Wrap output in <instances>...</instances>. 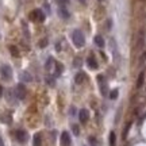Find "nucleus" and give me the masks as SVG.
<instances>
[{"mask_svg":"<svg viewBox=\"0 0 146 146\" xmlns=\"http://www.w3.org/2000/svg\"><path fill=\"white\" fill-rule=\"evenodd\" d=\"M87 64H88L89 69H98V66H99V64H98V61H96V58H95L92 54L87 58Z\"/></svg>","mask_w":146,"mask_h":146,"instance_id":"obj_9","label":"nucleus"},{"mask_svg":"<svg viewBox=\"0 0 146 146\" xmlns=\"http://www.w3.org/2000/svg\"><path fill=\"white\" fill-rule=\"evenodd\" d=\"M88 141H89V145L91 146H100V143L98 142V139H96L95 137H89Z\"/></svg>","mask_w":146,"mask_h":146,"instance_id":"obj_19","label":"nucleus"},{"mask_svg":"<svg viewBox=\"0 0 146 146\" xmlns=\"http://www.w3.org/2000/svg\"><path fill=\"white\" fill-rule=\"evenodd\" d=\"M111 25H112V23H111V19H108V21H107V29H108V30H111Z\"/></svg>","mask_w":146,"mask_h":146,"instance_id":"obj_27","label":"nucleus"},{"mask_svg":"<svg viewBox=\"0 0 146 146\" xmlns=\"http://www.w3.org/2000/svg\"><path fill=\"white\" fill-rule=\"evenodd\" d=\"M78 119H80V122L81 123H87L89 120V112H88V110H80V112H78Z\"/></svg>","mask_w":146,"mask_h":146,"instance_id":"obj_7","label":"nucleus"},{"mask_svg":"<svg viewBox=\"0 0 146 146\" xmlns=\"http://www.w3.org/2000/svg\"><path fill=\"white\" fill-rule=\"evenodd\" d=\"M15 96L19 100H23L26 98V87L23 84H18L15 88Z\"/></svg>","mask_w":146,"mask_h":146,"instance_id":"obj_3","label":"nucleus"},{"mask_svg":"<svg viewBox=\"0 0 146 146\" xmlns=\"http://www.w3.org/2000/svg\"><path fill=\"white\" fill-rule=\"evenodd\" d=\"M84 80H85V73L84 72H78L77 74H76V77H74L76 84H83Z\"/></svg>","mask_w":146,"mask_h":146,"instance_id":"obj_11","label":"nucleus"},{"mask_svg":"<svg viewBox=\"0 0 146 146\" xmlns=\"http://www.w3.org/2000/svg\"><path fill=\"white\" fill-rule=\"evenodd\" d=\"M118 94H119V91H118V89H114V91H111V92H110V99L115 100L116 98H118Z\"/></svg>","mask_w":146,"mask_h":146,"instance_id":"obj_20","label":"nucleus"},{"mask_svg":"<svg viewBox=\"0 0 146 146\" xmlns=\"http://www.w3.org/2000/svg\"><path fill=\"white\" fill-rule=\"evenodd\" d=\"M72 141H70V135H69L66 131H64L61 134V146H70Z\"/></svg>","mask_w":146,"mask_h":146,"instance_id":"obj_8","label":"nucleus"},{"mask_svg":"<svg viewBox=\"0 0 146 146\" xmlns=\"http://www.w3.org/2000/svg\"><path fill=\"white\" fill-rule=\"evenodd\" d=\"M116 145V135H115L114 131L110 133V146H115Z\"/></svg>","mask_w":146,"mask_h":146,"instance_id":"obj_15","label":"nucleus"},{"mask_svg":"<svg viewBox=\"0 0 146 146\" xmlns=\"http://www.w3.org/2000/svg\"><path fill=\"white\" fill-rule=\"evenodd\" d=\"M45 46H47V39H42L39 42V47H45Z\"/></svg>","mask_w":146,"mask_h":146,"instance_id":"obj_24","label":"nucleus"},{"mask_svg":"<svg viewBox=\"0 0 146 146\" xmlns=\"http://www.w3.org/2000/svg\"><path fill=\"white\" fill-rule=\"evenodd\" d=\"M57 1H58V4H60V5H65L69 0H57Z\"/></svg>","mask_w":146,"mask_h":146,"instance_id":"obj_26","label":"nucleus"},{"mask_svg":"<svg viewBox=\"0 0 146 146\" xmlns=\"http://www.w3.org/2000/svg\"><path fill=\"white\" fill-rule=\"evenodd\" d=\"M142 1H146V0H142Z\"/></svg>","mask_w":146,"mask_h":146,"instance_id":"obj_34","label":"nucleus"},{"mask_svg":"<svg viewBox=\"0 0 146 146\" xmlns=\"http://www.w3.org/2000/svg\"><path fill=\"white\" fill-rule=\"evenodd\" d=\"M1 95H3V87L0 85V98H1Z\"/></svg>","mask_w":146,"mask_h":146,"instance_id":"obj_31","label":"nucleus"},{"mask_svg":"<svg viewBox=\"0 0 146 146\" xmlns=\"http://www.w3.org/2000/svg\"><path fill=\"white\" fill-rule=\"evenodd\" d=\"M0 72H1V78H3V80H5V81L11 80V77H12V69H11L10 65L4 64V65L1 66V69H0Z\"/></svg>","mask_w":146,"mask_h":146,"instance_id":"obj_2","label":"nucleus"},{"mask_svg":"<svg viewBox=\"0 0 146 146\" xmlns=\"http://www.w3.org/2000/svg\"><path fill=\"white\" fill-rule=\"evenodd\" d=\"M0 146H4V142H3V138L0 135Z\"/></svg>","mask_w":146,"mask_h":146,"instance_id":"obj_30","label":"nucleus"},{"mask_svg":"<svg viewBox=\"0 0 146 146\" xmlns=\"http://www.w3.org/2000/svg\"><path fill=\"white\" fill-rule=\"evenodd\" d=\"M70 114H72V115L76 114V108H74V107H72V108H70Z\"/></svg>","mask_w":146,"mask_h":146,"instance_id":"obj_29","label":"nucleus"},{"mask_svg":"<svg viewBox=\"0 0 146 146\" xmlns=\"http://www.w3.org/2000/svg\"><path fill=\"white\" fill-rule=\"evenodd\" d=\"M99 1H103V0H99Z\"/></svg>","mask_w":146,"mask_h":146,"instance_id":"obj_33","label":"nucleus"},{"mask_svg":"<svg viewBox=\"0 0 146 146\" xmlns=\"http://www.w3.org/2000/svg\"><path fill=\"white\" fill-rule=\"evenodd\" d=\"M34 146H41L42 145V138H41V134H35L34 135V142H33Z\"/></svg>","mask_w":146,"mask_h":146,"instance_id":"obj_14","label":"nucleus"},{"mask_svg":"<svg viewBox=\"0 0 146 146\" xmlns=\"http://www.w3.org/2000/svg\"><path fill=\"white\" fill-rule=\"evenodd\" d=\"M10 52L12 56H15V57H18L19 56V52H18V49H16L15 46H10Z\"/></svg>","mask_w":146,"mask_h":146,"instance_id":"obj_21","label":"nucleus"},{"mask_svg":"<svg viewBox=\"0 0 146 146\" xmlns=\"http://www.w3.org/2000/svg\"><path fill=\"white\" fill-rule=\"evenodd\" d=\"M56 49H57V52H60V50H61V43H57V45H56Z\"/></svg>","mask_w":146,"mask_h":146,"instance_id":"obj_28","label":"nucleus"},{"mask_svg":"<svg viewBox=\"0 0 146 146\" xmlns=\"http://www.w3.org/2000/svg\"><path fill=\"white\" fill-rule=\"evenodd\" d=\"M72 130H73V134H74V135H78V134H80V130H78V126L77 125H73L72 126Z\"/></svg>","mask_w":146,"mask_h":146,"instance_id":"obj_22","label":"nucleus"},{"mask_svg":"<svg viewBox=\"0 0 146 146\" xmlns=\"http://www.w3.org/2000/svg\"><path fill=\"white\" fill-rule=\"evenodd\" d=\"M62 70H64V65H62V64H60V62L56 64V76H60V74L62 73Z\"/></svg>","mask_w":146,"mask_h":146,"instance_id":"obj_17","label":"nucleus"},{"mask_svg":"<svg viewBox=\"0 0 146 146\" xmlns=\"http://www.w3.org/2000/svg\"><path fill=\"white\" fill-rule=\"evenodd\" d=\"M98 81H99V87H100L102 95H107V92H108V85H107V81L104 80V77H103L102 74L98 76Z\"/></svg>","mask_w":146,"mask_h":146,"instance_id":"obj_5","label":"nucleus"},{"mask_svg":"<svg viewBox=\"0 0 146 146\" xmlns=\"http://www.w3.org/2000/svg\"><path fill=\"white\" fill-rule=\"evenodd\" d=\"M21 78L23 80V81H31V80H33V77L27 72H23V73H22V74H21Z\"/></svg>","mask_w":146,"mask_h":146,"instance_id":"obj_18","label":"nucleus"},{"mask_svg":"<svg viewBox=\"0 0 146 146\" xmlns=\"http://www.w3.org/2000/svg\"><path fill=\"white\" fill-rule=\"evenodd\" d=\"M143 78H145V73L141 72L139 76H138V80H137V88H141L142 84H143Z\"/></svg>","mask_w":146,"mask_h":146,"instance_id":"obj_13","label":"nucleus"},{"mask_svg":"<svg viewBox=\"0 0 146 146\" xmlns=\"http://www.w3.org/2000/svg\"><path fill=\"white\" fill-rule=\"evenodd\" d=\"M58 15L61 16L62 19H69L70 14H69V11L65 8V5H60V8H58Z\"/></svg>","mask_w":146,"mask_h":146,"instance_id":"obj_10","label":"nucleus"},{"mask_svg":"<svg viewBox=\"0 0 146 146\" xmlns=\"http://www.w3.org/2000/svg\"><path fill=\"white\" fill-rule=\"evenodd\" d=\"M31 21H36V22H43L45 21V14L42 12V10H34L30 14Z\"/></svg>","mask_w":146,"mask_h":146,"instance_id":"obj_4","label":"nucleus"},{"mask_svg":"<svg viewBox=\"0 0 146 146\" xmlns=\"http://www.w3.org/2000/svg\"><path fill=\"white\" fill-rule=\"evenodd\" d=\"M72 41L76 47H83L84 43H85V38H84L83 33L80 31V30H74L72 33Z\"/></svg>","mask_w":146,"mask_h":146,"instance_id":"obj_1","label":"nucleus"},{"mask_svg":"<svg viewBox=\"0 0 146 146\" xmlns=\"http://www.w3.org/2000/svg\"><path fill=\"white\" fill-rule=\"evenodd\" d=\"M95 43L99 47H104V38L102 35H96L95 36Z\"/></svg>","mask_w":146,"mask_h":146,"instance_id":"obj_12","label":"nucleus"},{"mask_svg":"<svg viewBox=\"0 0 146 146\" xmlns=\"http://www.w3.org/2000/svg\"><path fill=\"white\" fill-rule=\"evenodd\" d=\"M46 83L49 84V85H52V87H53V85H54V78H53V77H46Z\"/></svg>","mask_w":146,"mask_h":146,"instance_id":"obj_23","label":"nucleus"},{"mask_svg":"<svg viewBox=\"0 0 146 146\" xmlns=\"http://www.w3.org/2000/svg\"><path fill=\"white\" fill-rule=\"evenodd\" d=\"M80 1H83V3H85V0H80Z\"/></svg>","mask_w":146,"mask_h":146,"instance_id":"obj_32","label":"nucleus"},{"mask_svg":"<svg viewBox=\"0 0 146 146\" xmlns=\"http://www.w3.org/2000/svg\"><path fill=\"white\" fill-rule=\"evenodd\" d=\"M53 65H54V60H53L52 57H50V58H47L46 64H45V69H46V70H50Z\"/></svg>","mask_w":146,"mask_h":146,"instance_id":"obj_16","label":"nucleus"},{"mask_svg":"<svg viewBox=\"0 0 146 146\" xmlns=\"http://www.w3.org/2000/svg\"><path fill=\"white\" fill-rule=\"evenodd\" d=\"M15 137H16V139H18L19 143H26L27 138H29V135H27V133L25 130H16L15 131Z\"/></svg>","mask_w":146,"mask_h":146,"instance_id":"obj_6","label":"nucleus"},{"mask_svg":"<svg viewBox=\"0 0 146 146\" xmlns=\"http://www.w3.org/2000/svg\"><path fill=\"white\" fill-rule=\"evenodd\" d=\"M74 65H76V66H80V65H81V60H80L78 57L74 60Z\"/></svg>","mask_w":146,"mask_h":146,"instance_id":"obj_25","label":"nucleus"}]
</instances>
